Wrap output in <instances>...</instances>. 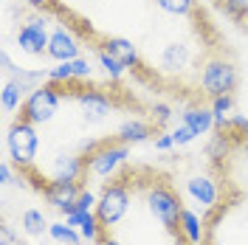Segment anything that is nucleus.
I'll return each mask as SVG.
<instances>
[{"instance_id": "nucleus-1", "label": "nucleus", "mask_w": 248, "mask_h": 245, "mask_svg": "<svg viewBox=\"0 0 248 245\" xmlns=\"http://www.w3.org/2000/svg\"><path fill=\"white\" fill-rule=\"evenodd\" d=\"M201 245H248V195L232 192L206 212Z\"/></svg>"}, {"instance_id": "nucleus-2", "label": "nucleus", "mask_w": 248, "mask_h": 245, "mask_svg": "<svg viewBox=\"0 0 248 245\" xmlns=\"http://www.w3.org/2000/svg\"><path fill=\"white\" fill-rule=\"evenodd\" d=\"M127 155H130V144L119 141L116 136L91 144L82 153V186L108 184L110 178H116L124 169Z\"/></svg>"}, {"instance_id": "nucleus-3", "label": "nucleus", "mask_w": 248, "mask_h": 245, "mask_svg": "<svg viewBox=\"0 0 248 245\" xmlns=\"http://www.w3.org/2000/svg\"><path fill=\"white\" fill-rule=\"evenodd\" d=\"M3 150H6V161L15 164L17 172L34 169L37 164V150H40V136H37V124L26 122V119H12L6 124V136H3Z\"/></svg>"}, {"instance_id": "nucleus-4", "label": "nucleus", "mask_w": 248, "mask_h": 245, "mask_svg": "<svg viewBox=\"0 0 248 245\" xmlns=\"http://www.w3.org/2000/svg\"><path fill=\"white\" fill-rule=\"evenodd\" d=\"M65 102V93L60 91V85L54 82H43L26 96L23 107H20V119H26L31 124H48L54 122V116L60 113V105Z\"/></svg>"}, {"instance_id": "nucleus-5", "label": "nucleus", "mask_w": 248, "mask_h": 245, "mask_svg": "<svg viewBox=\"0 0 248 245\" xmlns=\"http://www.w3.org/2000/svg\"><path fill=\"white\" fill-rule=\"evenodd\" d=\"M48 15L40 9H31V15L26 20H20V26L15 31V46L20 48V54H26L31 60H40L48 54Z\"/></svg>"}, {"instance_id": "nucleus-6", "label": "nucleus", "mask_w": 248, "mask_h": 245, "mask_svg": "<svg viewBox=\"0 0 248 245\" xmlns=\"http://www.w3.org/2000/svg\"><path fill=\"white\" fill-rule=\"evenodd\" d=\"M240 85V74L229 60L223 57H212V60L203 62L201 71V91L203 96L209 99H217V96H226V93H234Z\"/></svg>"}, {"instance_id": "nucleus-7", "label": "nucleus", "mask_w": 248, "mask_h": 245, "mask_svg": "<svg viewBox=\"0 0 248 245\" xmlns=\"http://www.w3.org/2000/svg\"><path fill=\"white\" fill-rule=\"evenodd\" d=\"M79 57H85V54H82V37L77 34V26L74 23H65V17H60L51 26L46 60L71 62V60H79Z\"/></svg>"}, {"instance_id": "nucleus-8", "label": "nucleus", "mask_w": 248, "mask_h": 245, "mask_svg": "<svg viewBox=\"0 0 248 245\" xmlns=\"http://www.w3.org/2000/svg\"><path fill=\"white\" fill-rule=\"evenodd\" d=\"M85 186L82 181H51V184L43 189V195L40 198L46 200L51 209H57L62 214H74L77 212V200H79V192H82Z\"/></svg>"}, {"instance_id": "nucleus-9", "label": "nucleus", "mask_w": 248, "mask_h": 245, "mask_svg": "<svg viewBox=\"0 0 248 245\" xmlns=\"http://www.w3.org/2000/svg\"><path fill=\"white\" fill-rule=\"evenodd\" d=\"M192 65V51L186 43H167L158 54V68L164 74H184Z\"/></svg>"}, {"instance_id": "nucleus-10", "label": "nucleus", "mask_w": 248, "mask_h": 245, "mask_svg": "<svg viewBox=\"0 0 248 245\" xmlns=\"http://www.w3.org/2000/svg\"><path fill=\"white\" fill-rule=\"evenodd\" d=\"M186 195L192 198V203H198V206H206V209H212L220 203V186L212 181V178H206V175H195V178H189L186 181Z\"/></svg>"}, {"instance_id": "nucleus-11", "label": "nucleus", "mask_w": 248, "mask_h": 245, "mask_svg": "<svg viewBox=\"0 0 248 245\" xmlns=\"http://www.w3.org/2000/svg\"><path fill=\"white\" fill-rule=\"evenodd\" d=\"M99 46L105 48V51H110V54L122 62L127 71H136V68H141L139 48L133 46V40H127V37H105Z\"/></svg>"}, {"instance_id": "nucleus-12", "label": "nucleus", "mask_w": 248, "mask_h": 245, "mask_svg": "<svg viewBox=\"0 0 248 245\" xmlns=\"http://www.w3.org/2000/svg\"><path fill=\"white\" fill-rule=\"evenodd\" d=\"M29 93L23 91V85H17L15 79H3V91H0V107H3V116H6V124L12 116H20V107L26 102Z\"/></svg>"}, {"instance_id": "nucleus-13", "label": "nucleus", "mask_w": 248, "mask_h": 245, "mask_svg": "<svg viewBox=\"0 0 248 245\" xmlns=\"http://www.w3.org/2000/svg\"><path fill=\"white\" fill-rule=\"evenodd\" d=\"M181 122L189 124V127L195 130V136H206V133L215 130V113H212V107L192 105V107H186L184 113H181Z\"/></svg>"}, {"instance_id": "nucleus-14", "label": "nucleus", "mask_w": 248, "mask_h": 245, "mask_svg": "<svg viewBox=\"0 0 248 245\" xmlns=\"http://www.w3.org/2000/svg\"><path fill=\"white\" fill-rule=\"evenodd\" d=\"M51 169V181H82V155H57Z\"/></svg>"}, {"instance_id": "nucleus-15", "label": "nucleus", "mask_w": 248, "mask_h": 245, "mask_svg": "<svg viewBox=\"0 0 248 245\" xmlns=\"http://www.w3.org/2000/svg\"><path fill=\"white\" fill-rule=\"evenodd\" d=\"M158 130H153V124L150 122H141V119H127V122L119 127V133H116V138L119 141H124V144H144L147 138H153Z\"/></svg>"}, {"instance_id": "nucleus-16", "label": "nucleus", "mask_w": 248, "mask_h": 245, "mask_svg": "<svg viewBox=\"0 0 248 245\" xmlns=\"http://www.w3.org/2000/svg\"><path fill=\"white\" fill-rule=\"evenodd\" d=\"M20 226H23V234H26V237L37 240V237L48 234V226H51V223L43 217V212H40V209H26V212H23V217H20Z\"/></svg>"}, {"instance_id": "nucleus-17", "label": "nucleus", "mask_w": 248, "mask_h": 245, "mask_svg": "<svg viewBox=\"0 0 248 245\" xmlns=\"http://www.w3.org/2000/svg\"><path fill=\"white\" fill-rule=\"evenodd\" d=\"M48 237L60 245H82V234L74 226H68V223H51L48 226Z\"/></svg>"}, {"instance_id": "nucleus-18", "label": "nucleus", "mask_w": 248, "mask_h": 245, "mask_svg": "<svg viewBox=\"0 0 248 245\" xmlns=\"http://www.w3.org/2000/svg\"><path fill=\"white\" fill-rule=\"evenodd\" d=\"M96 62L102 65V71H105V74H108V77L113 79V82H116V79H122V77H124V71H127L122 62L116 60V57H113L110 51H105L102 46H96Z\"/></svg>"}, {"instance_id": "nucleus-19", "label": "nucleus", "mask_w": 248, "mask_h": 245, "mask_svg": "<svg viewBox=\"0 0 248 245\" xmlns=\"http://www.w3.org/2000/svg\"><path fill=\"white\" fill-rule=\"evenodd\" d=\"M155 6L172 17H189L195 12V0H155Z\"/></svg>"}, {"instance_id": "nucleus-20", "label": "nucleus", "mask_w": 248, "mask_h": 245, "mask_svg": "<svg viewBox=\"0 0 248 245\" xmlns=\"http://www.w3.org/2000/svg\"><path fill=\"white\" fill-rule=\"evenodd\" d=\"M181 226H184V234L192 240L195 245H201V237H203V220H198L195 212L184 209V217H181Z\"/></svg>"}, {"instance_id": "nucleus-21", "label": "nucleus", "mask_w": 248, "mask_h": 245, "mask_svg": "<svg viewBox=\"0 0 248 245\" xmlns=\"http://www.w3.org/2000/svg\"><path fill=\"white\" fill-rule=\"evenodd\" d=\"M71 71H74V82H91L93 79V65L88 57L71 60Z\"/></svg>"}, {"instance_id": "nucleus-22", "label": "nucleus", "mask_w": 248, "mask_h": 245, "mask_svg": "<svg viewBox=\"0 0 248 245\" xmlns=\"http://www.w3.org/2000/svg\"><path fill=\"white\" fill-rule=\"evenodd\" d=\"M220 6L234 20H248V0H220Z\"/></svg>"}, {"instance_id": "nucleus-23", "label": "nucleus", "mask_w": 248, "mask_h": 245, "mask_svg": "<svg viewBox=\"0 0 248 245\" xmlns=\"http://www.w3.org/2000/svg\"><path fill=\"white\" fill-rule=\"evenodd\" d=\"M195 130L189 127V124H178V127H172V141H175V147H186V144H192L195 141Z\"/></svg>"}, {"instance_id": "nucleus-24", "label": "nucleus", "mask_w": 248, "mask_h": 245, "mask_svg": "<svg viewBox=\"0 0 248 245\" xmlns=\"http://www.w3.org/2000/svg\"><path fill=\"white\" fill-rule=\"evenodd\" d=\"M96 195H93V189L91 186H85L82 192H79V200H77V212H93L96 209Z\"/></svg>"}, {"instance_id": "nucleus-25", "label": "nucleus", "mask_w": 248, "mask_h": 245, "mask_svg": "<svg viewBox=\"0 0 248 245\" xmlns=\"http://www.w3.org/2000/svg\"><path fill=\"white\" fill-rule=\"evenodd\" d=\"M167 122H172L170 105H153V124H155V130H158V127H164Z\"/></svg>"}, {"instance_id": "nucleus-26", "label": "nucleus", "mask_w": 248, "mask_h": 245, "mask_svg": "<svg viewBox=\"0 0 248 245\" xmlns=\"http://www.w3.org/2000/svg\"><path fill=\"white\" fill-rule=\"evenodd\" d=\"M155 150H158V153H170V150H175L172 133H155Z\"/></svg>"}, {"instance_id": "nucleus-27", "label": "nucleus", "mask_w": 248, "mask_h": 245, "mask_svg": "<svg viewBox=\"0 0 248 245\" xmlns=\"http://www.w3.org/2000/svg\"><path fill=\"white\" fill-rule=\"evenodd\" d=\"M12 169H15L12 161H3V164H0V184H3V186L15 184V172H12Z\"/></svg>"}, {"instance_id": "nucleus-28", "label": "nucleus", "mask_w": 248, "mask_h": 245, "mask_svg": "<svg viewBox=\"0 0 248 245\" xmlns=\"http://www.w3.org/2000/svg\"><path fill=\"white\" fill-rule=\"evenodd\" d=\"M0 245H23V243H20V237H15V231L9 226H3L0 229Z\"/></svg>"}, {"instance_id": "nucleus-29", "label": "nucleus", "mask_w": 248, "mask_h": 245, "mask_svg": "<svg viewBox=\"0 0 248 245\" xmlns=\"http://www.w3.org/2000/svg\"><path fill=\"white\" fill-rule=\"evenodd\" d=\"M234 144H237V150H240V155H243V161L248 164V136H237V133H232Z\"/></svg>"}, {"instance_id": "nucleus-30", "label": "nucleus", "mask_w": 248, "mask_h": 245, "mask_svg": "<svg viewBox=\"0 0 248 245\" xmlns=\"http://www.w3.org/2000/svg\"><path fill=\"white\" fill-rule=\"evenodd\" d=\"M96 245H124L122 240H119V234L116 231H102V237H99V243Z\"/></svg>"}, {"instance_id": "nucleus-31", "label": "nucleus", "mask_w": 248, "mask_h": 245, "mask_svg": "<svg viewBox=\"0 0 248 245\" xmlns=\"http://www.w3.org/2000/svg\"><path fill=\"white\" fill-rule=\"evenodd\" d=\"M29 9H40V12H54V0H26Z\"/></svg>"}]
</instances>
